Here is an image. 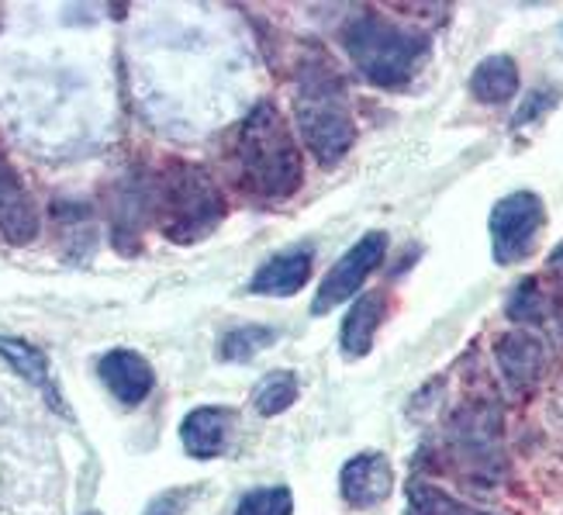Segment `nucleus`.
I'll list each match as a JSON object with an SVG mask.
<instances>
[{
	"label": "nucleus",
	"mask_w": 563,
	"mask_h": 515,
	"mask_svg": "<svg viewBox=\"0 0 563 515\" xmlns=\"http://www.w3.org/2000/svg\"><path fill=\"white\" fill-rule=\"evenodd\" d=\"M232 163L239 184L263 201H284L301 187L305 166L287 118L266 101L256 105L232 135Z\"/></svg>",
	"instance_id": "f257e3e1"
},
{
	"label": "nucleus",
	"mask_w": 563,
	"mask_h": 515,
	"mask_svg": "<svg viewBox=\"0 0 563 515\" xmlns=\"http://www.w3.org/2000/svg\"><path fill=\"white\" fill-rule=\"evenodd\" d=\"M225 215L229 201L222 187L198 163L169 160L153 180V222L177 246H194L208 239L225 222Z\"/></svg>",
	"instance_id": "f03ea898"
},
{
	"label": "nucleus",
	"mask_w": 563,
	"mask_h": 515,
	"mask_svg": "<svg viewBox=\"0 0 563 515\" xmlns=\"http://www.w3.org/2000/svg\"><path fill=\"white\" fill-rule=\"evenodd\" d=\"M342 48L371 84L401 87L426 63L429 39L380 14H363L342 29Z\"/></svg>",
	"instance_id": "7ed1b4c3"
},
{
	"label": "nucleus",
	"mask_w": 563,
	"mask_h": 515,
	"mask_svg": "<svg viewBox=\"0 0 563 515\" xmlns=\"http://www.w3.org/2000/svg\"><path fill=\"white\" fill-rule=\"evenodd\" d=\"M294 118H298V132L311 156L325 166H335L342 156L353 150L356 125L353 114L342 101V94L329 80H305L298 105H294Z\"/></svg>",
	"instance_id": "20e7f679"
},
{
	"label": "nucleus",
	"mask_w": 563,
	"mask_h": 515,
	"mask_svg": "<svg viewBox=\"0 0 563 515\" xmlns=\"http://www.w3.org/2000/svg\"><path fill=\"white\" fill-rule=\"evenodd\" d=\"M547 226V205L540 194L516 190L492 208V246L498 263H519L529 256L536 235Z\"/></svg>",
	"instance_id": "39448f33"
},
{
	"label": "nucleus",
	"mask_w": 563,
	"mask_h": 515,
	"mask_svg": "<svg viewBox=\"0 0 563 515\" xmlns=\"http://www.w3.org/2000/svg\"><path fill=\"white\" fill-rule=\"evenodd\" d=\"M384 253H387V232H366L356 246H350L332 263L322 287H318V294H314L311 315H329L342 302H350L353 294L366 284V277H371L374 270L384 263Z\"/></svg>",
	"instance_id": "423d86ee"
},
{
	"label": "nucleus",
	"mask_w": 563,
	"mask_h": 515,
	"mask_svg": "<svg viewBox=\"0 0 563 515\" xmlns=\"http://www.w3.org/2000/svg\"><path fill=\"white\" fill-rule=\"evenodd\" d=\"M339 492L350 508H377L395 492V471L384 453H356L339 474Z\"/></svg>",
	"instance_id": "0eeeda50"
},
{
	"label": "nucleus",
	"mask_w": 563,
	"mask_h": 515,
	"mask_svg": "<svg viewBox=\"0 0 563 515\" xmlns=\"http://www.w3.org/2000/svg\"><path fill=\"white\" fill-rule=\"evenodd\" d=\"M97 377H101V384L111 391V395L121 405H129V408H139L145 398L153 395V387H156L153 363L145 360L142 353H135V350H111V353H104L101 360H97Z\"/></svg>",
	"instance_id": "6e6552de"
},
{
	"label": "nucleus",
	"mask_w": 563,
	"mask_h": 515,
	"mask_svg": "<svg viewBox=\"0 0 563 515\" xmlns=\"http://www.w3.org/2000/svg\"><path fill=\"white\" fill-rule=\"evenodd\" d=\"M495 363L511 391H529L547 371V347L529 329H511L495 342Z\"/></svg>",
	"instance_id": "1a4fd4ad"
},
{
	"label": "nucleus",
	"mask_w": 563,
	"mask_h": 515,
	"mask_svg": "<svg viewBox=\"0 0 563 515\" xmlns=\"http://www.w3.org/2000/svg\"><path fill=\"white\" fill-rule=\"evenodd\" d=\"M0 235L11 246H29L38 235V208L32 194L24 190L18 169L0 156Z\"/></svg>",
	"instance_id": "9d476101"
},
{
	"label": "nucleus",
	"mask_w": 563,
	"mask_h": 515,
	"mask_svg": "<svg viewBox=\"0 0 563 515\" xmlns=\"http://www.w3.org/2000/svg\"><path fill=\"white\" fill-rule=\"evenodd\" d=\"M453 443L460 447V453L474 460L477 468L487 471V463L498 460V443H501V415L495 405H471L456 415L453 423Z\"/></svg>",
	"instance_id": "9b49d317"
},
{
	"label": "nucleus",
	"mask_w": 563,
	"mask_h": 515,
	"mask_svg": "<svg viewBox=\"0 0 563 515\" xmlns=\"http://www.w3.org/2000/svg\"><path fill=\"white\" fill-rule=\"evenodd\" d=\"M235 426V412L225 405H201L187 412V419L180 423V443L190 457L211 460L222 457L229 447V436Z\"/></svg>",
	"instance_id": "f8f14e48"
},
{
	"label": "nucleus",
	"mask_w": 563,
	"mask_h": 515,
	"mask_svg": "<svg viewBox=\"0 0 563 515\" xmlns=\"http://www.w3.org/2000/svg\"><path fill=\"white\" fill-rule=\"evenodd\" d=\"M0 360H4L21 381H29L59 415H66V405L59 398V387L53 377V366H48V357L38 347H32L29 339H18V336H0Z\"/></svg>",
	"instance_id": "ddd939ff"
},
{
	"label": "nucleus",
	"mask_w": 563,
	"mask_h": 515,
	"mask_svg": "<svg viewBox=\"0 0 563 515\" xmlns=\"http://www.w3.org/2000/svg\"><path fill=\"white\" fill-rule=\"evenodd\" d=\"M311 250H284L256 270L250 291L266 298H290L311 281Z\"/></svg>",
	"instance_id": "4468645a"
},
{
	"label": "nucleus",
	"mask_w": 563,
	"mask_h": 515,
	"mask_svg": "<svg viewBox=\"0 0 563 515\" xmlns=\"http://www.w3.org/2000/svg\"><path fill=\"white\" fill-rule=\"evenodd\" d=\"M384 318V298L380 294H363V298L353 302V308L342 318V332H339V347L350 360H360L371 353L377 326Z\"/></svg>",
	"instance_id": "2eb2a0df"
},
{
	"label": "nucleus",
	"mask_w": 563,
	"mask_h": 515,
	"mask_svg": "<svg viewBox=\"0 0 563 515\" xmlns=\"http://www.w3.org/2000/svg\"><path fill=\"white\" fill-rule=\"evenodd\" d=\"M516 90H519V63L505 53L481 59L471 73V94L481 105H505L516 97Z\"/></svg>",
	"instance_id": "dca6fc26"
},
{
	"label": "nucleus",
	"mask_w": 563,
	"mask_h": 515,
	"mask_svg": "<svg viewBox=\"0 0 563 515\" xmlns=\"http://www.w3.org/2000/svg\"><path fill=\"white\" fill-rule=\"evenodd\" d=\"M277 342V329L271 326H239V329H229L218 342V360L225 363H250L260 350L274 347Z\"/></svg>",
	"instance_id": "f3484780"
},
{
	"label": "nucleus",
	"mask_w": 563,
	"mask_h": 515,
	"mask_svg": "<svg viewBox=\"0 0 563 515\" xmlns=\"http://www.w3.org/2000/svg\"><path fill=\"white\" fill-rule=\"evenodd\" d=\"M298 395H301V387H298V374L294 371H271L266 374L260 384H256V391H253V405H256V412L260 415H280V412H287L294 402H298Z\"/></svg>",
	"instance_id": "a211bd4d"
},
{
	"label": "nucleus",
	"mask_w": 563,
	"mask_h": 515,
	"mask_svg": "<svg viewBox=\"0 0 563 515\" xmlns=\"http://www.w3.org/2000/svg\"><path fill=\"white\" fill-rule=\"evenodd\" d=\"M294 512V495L284 484L277 487H256L239 502L235 515H290Z\"/></svg>",
	"instance_id": "6ab92c4d"
},
{
	"label": "nucleus",
	"mask_w": 563,
	"mask_h": 515,
	"mask_svg": "<svg viewBox=\"0 0 563 515\" xmlns=\"http://www.w3.org/2000/svg\"><path fill=\"white\" fill-rule=\"evenodd\" d=\"M460 502H453L446 492L426 484V481H415L408 487V515H456Z\"/></svg>",
	"instance_id": "aec40b11"
},
{
	"label": "nucleus",
	"mask_w": 563,
	"mask_h": 515,
	"mask_svg": "<svg viewBox=\"0 0 563 515\" xmlns=\"http://www.w3.org/2000/svg\"><path fill=\"white\" fill-rule=\"evenodd\" d=\"M508 315L516 318V322H540L547 315V302H543V291L536 281H522L516 291H511V302H508Z\"/></svg>",
	"instance_id": "412c9836"
},
{
	"label": "nucleus",
	"mask_w": 563,
	"mask_h": 515,
	"mask_svg": "<svg viewBox=\"0 0 563 515\" xmlns=\"http://www.w3.org/2000/svg\"><path fill=\"white\" fill-rule=\"evenodd\" d=\"M456 515H484V512H477V508H467V505H460V512Z\"/></svg>",
	"instance_id": "4be33fe9"
},
{
	"label": "nucleus",
	"mask_w": 563,
	"mask_h": 515,
	"mask_svg": "<svg viewBox=\"0 0 563 515\" xmlns=\"http://www.w3.org/2000/svg\"><path fill=\"white\" fill-rule=\"evenodd\" d=\"M87 515H101V512H87Z\"/></svg>",
	"instance_id": "5701e85b"
}]
</instances>
